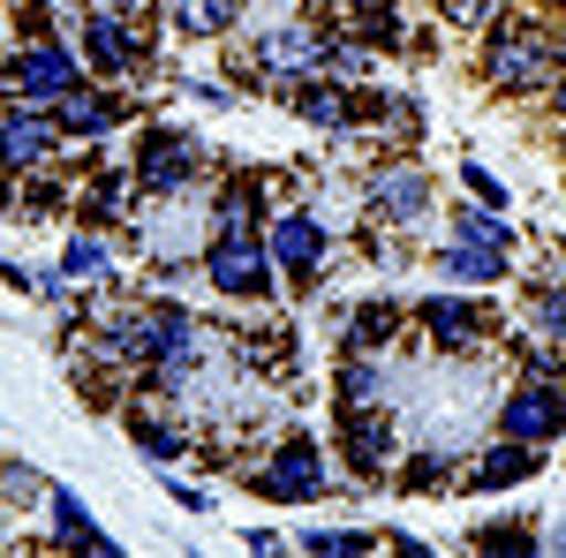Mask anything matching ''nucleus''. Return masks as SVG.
Instances as JSON below:
<instances>
[{"label":"nucleus","instance_id":"obj_21","mask_svg":"<svg viewBox=\"0 0 566 558\" xmlns=\"http://www.w3.org/2000/svg\"><path fill=\"white\" fill-rule=\"evenodd\" d=\"M258 212H264V189H258V181H234V189L219 197V227H227V234H250Z\"/></svg>","mask_w":566,"mask_h":558},{"label":"nucleus","instance_id":"obj_6","mask_svg":"<svg viewBox=\"0 0 566 558\" xmlns=\"http://www.w3.org/2000/svg\"><path fill=\"white\" fill-rule=\"evenodd\" d=\"M189 173H197V144L181 129H151L136 144V181H144V189H181Z\"/></svg>","mask_w":566,"mask_h":558},{"label":"nucleus","instance_id":"obj_3","mask_svg":"<svg viewBox=\"0 0 566 558\" xmlns=\"http://www.w3.org/2000/svg\"><path fill=\"white\" fill-rule=\"evenodd\" d=\"M76 84H84V76H76V61H69L61 45H31V53L8 61V91H15L23 106H53V98H69Z\"/></svg>","mask_w":566,"mask_h":558},{"label":"nucleus","instance_id":"obj_15","mask_svg":"<svg viewBox=\"0 0 566 558\" xmlns=\"http://www.w3.org/2000/svg\"><path fill=\"white\" fill-rule=\"evenodd\" d=\"M423 325H431L446 347H476L483 309H476V302H446V295H431V302H423Z\"/></svg>","mask_w":566,"mask_h":558},{"label":"nucleus","instance_id":"obj_32","mask_svg":"<svg viewBox=\"0 0 566 558\" xmlns=\"http://www.w3.org/2000/svg\"><path fill=\"white\" fill-rule=\"evenodd\" d=\"M552 106H559V114H566V76H559V84H552Z\"/></svg>","mask_w":566,"mask_h":558},{"label":"nucleus","instance_id":"obj_26","mask_svg":"<svg viewBox=\"0 0 566 558\" xmlns=\"http://www.w3.org/2000/svg\"><path fill=\"white\" fill-rule=\"evenodd\" d=\"M461 181L476 189V204H491V212H506V181H499L491 167H476V159H469V167H461Z\"/></svg>","mask_w":566,"mask_h":558},{"label":"nucleus","instance_id":"obj_34","mask_svg":"<svg viewBox=\"0 0 566 558\" xmlns=\"http://www.w3.org/2000/svg\"><path fill=\"white\" fill-rule=\"evenodd\" d=\"M559 551H566V536H559Z\"/></svg>","mask_w":566,"mask_h":558},{"label":"nucleus","instance_id":"obj_16","mask_svg":"<svg viewBox=\"0 0 566 558\" xmlns=\"http://www.w3.org/2000/svg\"><path fill=\"white\" fill-rule=\"evenodd\" d=\"M84 39H91V61H98V69H136V61H144V45H136V31L122 15H98Z\"/></svg>","mask_w":566,"mask_h":558},{"label":"nucleus","instance_id":"obj_31","mask_svg":"<svg viewBox=\"0 0 566 558\" xmlns=\"http://www.w3.org/2000/svg\"><path fill=\"white\" fill-rule=\"evenodd\" d=\"M333 8H363V15H370V8H386V0H333Z\"/></svg>","mask_w":566,"mask_h":558},{"label":"nucleus","instance_id":"obj_23","mask_svg":"<svg viewBox=\"0 0 566 558\" xmlns=\"http://www.w3.org/2000/svg\"><path fill=\"white\" fill-rule=\"evenodd\" d=\"M392 325H400V317H392V302H363V309H355V347H386Z\"/></svg>","mask_w":566,"mask_h":558},{"label":"nucleus","instance_id":"obj_30","mask_svg":"<svg viewBox=\"0 0 566 558\" xmlns=\"http://www.w3.org/2000/svg\"><path fill=\"white\" fill-rule=\"evenodd\" d=\"M491 15V0H446V23H483Z\"/></svg>","mask_w":566,"mask_h":558},{"label":"nucleus","instance_id":"obj_5","mask_svg":"<svg viewBox=\"0 0 566 558\" xmlns=\"http://www.w3.org/2000/svg\"><path fill=\"white\" fill-rule=\"evenodd\" d=\"M53 144H61V122H45V114H0V167L8 173H31L53 159Z\"/></svg>","mask_w":566,"mask_h":558},{"label":"nucleus","instance_id":"obj_20","mask_svg":"<svg viewBox=\"0 0 566 558\" xmlns=\"http://www.w3.org/2000/svg\"><path fill=\"white\" fill-rule=\"evenodd\" d=\"M106 242H91V234H76L69 250H61V280H76V287H91V280H106Z\"/></svg>","mask_w":566,"mask_h":558},{"label":"nucleus","instance_id":"obj_13","mask_svg":"<svg viewBox=\"0 0 566 558\" xmlns=\"http://www.w3.org/2000/svg\"><path fill=\"white\" fill-rule=\"evenodd\" d=\"M303 122H325V129H348L355 122V106H348V91L340 84H317V76H295V98H287Z\"/></svg>","mask_w":566,"mask_h":558},{"label":"nucleus","instance_id":"obj_9","mask_svg":"<svg viewBox=\"0 0 566 558\" xmlns=\"http://www.w3.org/2000/svg\"><path fill=\"white\" fill-rule=\"evenodd\" d=\"M264 250H272V264H280L287 280H310L317 257H325V227H317V219H280Z\"/></svg>","mask_w":566,"mask_h":558},{"label":"nucleus","instance_id":"obj_28","mask_svg":"<svg viewBox=\"0 0 566 558\" xmlns=\"http://www.w3.org/2000/svg\"><path fill=\"white\" fill-rule=\"evenodd\" d=\"M536 317H544V333L566 347V295H559V287H552V295H536Z\"/></svg>","mask_w":566,"mask_h":558},{"label":"nucleus","instance_id":"obj_22","mask_svg":"<svg viewBox=\"0 0 566 558\" xmlns=\"http://www.w3.org/2000/svg\"><path fill=\"white\" fill-rule=\"evenodd\" d=\"M53 520H61V536H69V544H91V551H106V536L91 528V514H84V498H76V491H53Z\"/></svg>","mask_w":566,"mask_h":558},{"label":"nucleus","instance_id":"obj_19","mask_svg":"<svg viewBox=\"0 0 566 558\" xmlns=\"http://www.w3.org/2000/svg\"><path fill=\"white\" fill-rule=\"evenodd\" d=\"M453 242H483V250H514V227H506V219H499L491 204H483V212H453Z\"/></svg>","mask_w":566,"mask_h":558},{"label":"nucleus","instance_id":"obj_29","mask_svg":"<svg viewBox=\"0 0 566 558\" xmlns=\"http://www.w3.org/2000/svg\"><path fill=\"white\" fill-rule=\"evenodd\" d=\"M303 544L310 551H363V536H325V528H310Z\"/></svg>","mask_w":566,"mask_h":558},{"label":"nucleus","instance_id":"obj_7","mask_svg":"<svg viewBox=\"0 0 566 558\" xmlns=\"http://www.w3.org/2000/svg\"><path fill=\"white\" fill-rule=\"evenodd\" d=\"M114 347L122 355H181L189 347V317L181 309H136L114 325Z\"/></svg>","mask_w":566,"mask_h":558},{"label":"nucleus","instance_id":"obj_8","mask_svg":"<svg viewBox=\"0 0 566 558\" xmlns=\"http://www.w3.org/2000/svg\"><path fill=\"white\" fill-rule=\"evenodd\" d=\"M264 498H317L325 491V461H317V445L310 438H295V445H280V461L258 475Z\"/></svg>","mask_w":566,"mask_h":558},{"label":"nucleus","instance_id":"obj_4","mask_svg":"<svg viewBox=\"0 0 566 558\" xmlns=\"http://www.w3.org/2000/svg\"><path fill=\"white\" fill-rule=\"evenodd\" d=\"M499 430H506V438H522V445H544V438H559V430H566V386H552V378L522 386L514 400H506Z\"/></svg>","mask_w":566,"mask_h":558},{"label":"nucleus","instance_id":"obj_24","mask_svg":"<svg viewBox=\"0 0 566 558\" xmlns=\"http://www.w3.org/2000/svg\"><path fill=\"white\" fill-rule=\"evenodd\" d=\"M234 0H181V31H227Z\"/></svg>","mask_w":566,"mask_h":558},{"label":"nucleus","instance_id":"obj_17","mask_svg":"<svg viewBox=\"0 0 566 558\" xmlns=\"http://www.w3.org/2000/svg\"><path fill=\"white\" fill-rule=\"evenodd\" d=\"M370 204H378V219H416L431 204V181H423V173H386V181L370 189Z\"/></svg>","mask_w":566,"mask_h":558},{"label":"nucleus","instance_id":"obj_33","mask_svg":"<svg viewBox=\"0 0 566 558\" xmlns=\"http://www.w3.org/2000/svg\"><path fill=\"white\" fill-rule=\"evenodd\" d=\"M98 8H144V0H98Z\"/></svg>","mask_w":566,"mask_h":558},{"label":"nucleus","instance_id":"obj_10","mask_svg":"<svg viewBox=\"0 0 566 558\" xmlns=\"http://www.w3.org/2000/svg\"><path fill=\"white\" fill-rule=\"evenodd\" d=\"M258 61H264V76H310V69H325V61H333V45L287 23V31H272V39L258 45Z\"/></svg>","mask_w":566,"mask_h":558},{"label":"nucleus","instance_id":"obj_2","mask_svg":"<svg viewBox=\"0 0 566 558\" xmlns=\"http://www.w3.org/2000/svg\"><path fill=\"white\" fill-rule=\"evenodd\" d=\"M205 280H212L219 295H264L272 287V250H264L258 234H219L212 257H205Z\"/></svg>","mask_w":566,"mask_h":558},{"label":"nucleus","instance_id":"obj_27","mask_svg":"<svg viewBox=\"0 0 566 558\" xmlns=\"http://www.w3.org/2000/svg\"><path fill=\"white\" fill-rule=\"evenodd\" d=\"M340 392H348V408H370V400H378V378H370L363 362H348V370H340Z\"/></svg>","mask_w":566,"mask_h":558},{"label":"nucleus","instance_id":"obj_1","mask_svg":"<svg viewBox=\"0 0 566 558\" xmlns=\"http://www.w3.org/2000/svg\"><path fill=\"white\" fill-rule=\"evenodd\" d=\"M483 69L499 76V84L514 91H536V84H559V39L552 31H536V23H499L491 31V45H483Z\"/></svg>","mask_w":566,"mask_h":558},{"label":"nucleus","instance_id":"obj_25","mask_svg":"<svg viewBox=\"0 0 566 558\" xmlns=\"http://www.w3.org/2000/svg\"><path fill=\"white\" fill-rule=\"evenodd\" d=\"M129 438L151 453V461H181V438H175V430H159V423H144V415H129Z\"/></svg>","mask_w":566,"mask_h":558},{"label":"nucleus","instance_id":"obj_18","mask_svg":"<svg viewBox=\"0 0 566 558\" xmlns=\"http://www.w3.org/2000/svg\"><path fill=\"white\" fill-rule=\"evenodd\" d=\"M446 280H506V250H483V242H453V250H446Z\"/></svg>","mask_w":566,"mask_h":558},{"label":"nucleus","instance_id":"obj_14","mask_svg":"<svg viewBox=\"0 0 566 558\" xmlns=\"http://www.w3.org/2000/svg\"><path fill=\"white\" fill-rule=\"evenodd\" d=\"M536 468H544V461H536V445H522V438H499V445L483 453V468H476V491H499V483H528Z\"/></svg>","mask_w":566,"mask_h":558},{"label":"nucleus","instance_id":"obj_12","mask_svg":"<svg viewBox=\"0 0 566 558\" xmlns=\"http://www.w3.org/2000/svg\"><path fill=\"white\" fill-rule=\"evenodd\" d=\"M348 461L363 475H378L392 461V423H378L370 408H348Z\"/></svg>","mask_w":566,"mask_h":558},{"label":"nucleus","instance_id":"obj_11","mask_svg":"<svg viewBox=\"0 0 566 558\" xmlns=\"http://www.w3.org/2000/svg\"><path fill=\"white\" fill-rule=\"evenodd\" d=\"M53 122H61V136H106L114 122H122V98H98V91H69V98H53Z\"/></svg>","mask_w":566,"mask_h":558}]
</instances>
